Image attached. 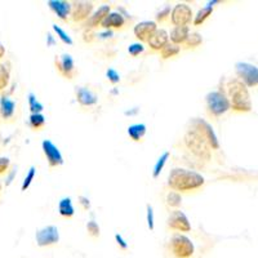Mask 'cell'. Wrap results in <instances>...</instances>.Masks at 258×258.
<instances>
[{"mask_svg":"<svg viewBox=\"0 0 258 258\" xmlns=\"http://www.w3.org/2000/svg\"><path fill=\"white\" fill-rule=\"evenodd\" d=\"M206 178L195 170L186 168H173L168 176V186L176 192H190L202 187Z\"/></svg>","mask_w":258,"mask_h":258,"instance_id":"6da1fadb","label":"cell"},{"mask_svg":"<svg viewBox=\"0 0 258 258\" xmlns=\"http://www.w3.org/2000/svg\"><path fill=\"white\" fill-rule=\"evenodd\" d=\"M227 98L230 101V109L235 112L252 111V100H250L249 89L238 79L232 78L227 82Z\"/></svg>","mask_w":258,"mask_h":258,"instance_id":"7a4b0ae2","label":"cell"},{"mask_svg":"<svg viewBox=\"0 0 258 258\" xmlns=\"http://www.w3.org/2000/svg\"><path fill=\"white\" fill-rule=\"evenodd\" d=\"M183 142H185L186 149L192 154L195 158H198L199 160L203 161H209L211 160V147L207 144V141L197 131H194L192 128H190L187 132L183 136Z\"/></svg>","mask_w":258,"mask_h":258,"instance_id":"3957f363","label":"cell"},{"mask_svg":"<svg viewBox=\"0 0 258 258\" xmlns=\"http://www.w3.org/2000/svg\"><path fill=\"white\" fill-rule=\"evenodd\" d=\"M206 105L209 115L220 117L230 110V101L222 91H212L206 96Z\"/></svg>","mask_w":258,"mask_h":258,"instance_id":"277c9868","label":"cell"},{"mask_svg":"<svg viewBox=\"0 0 258 258\" xmlns=\"http://www.w3.org/2000/svg\"><path fill=\"white\" fill-rule=\"evenodd\" d=\"M169 249L176 258H191L195 252V246L183 234H174L169 240Z\"/></svg>","mask_w":258,"mask_h":258,"instance_id":"5b68a950","label":"cell"},{"mask_svg":"<svg viewBox=\"0 0 258 258\" xmlns=\"http://www.w3.org/2000/svg\"><path fill=\"white\" fill-rule=\"evenodd\" d=\"M190 128H192L194 131H197V132L206 140L207 144L211 147V150L220 149V141H218L217 135L214 132L213 126H212L206 119L194 117L192 120L190 121Z\"/></svg>","mask_w":258,"mask_h":258,"instance_id":"8992f818","label":"cell"},{"mask_svg":"<svg viewBox=\"0 0 258 258\" xmlns=\"http://www.w3.org/2000/svg\"><path fill=\"white\" fill-rule=\"evenodd\" d=\"M235 71L238 79L245 85L246 88H252L258 85V68L248 62H236Z\"/></svg>","mask_w":258,"mask_h":258,"instance_id":"52a82bcc","label":"cell"},{"mask_svg":"<svg viewBox=\"0 0 258 258\" xmlns=\"http://www.w3.org/2000/svg\"><path fill=\"white\" fill-rule=\"evenodd\" d=\"M192 9L188 4L186 3H178L172 8L170 11V22L174 27H182L187 26L192 21Z\"/></svg>","mask_w":258,"mask_h":258,"instance_id":"ba28073f","label":"cell"},{"mask_svg":"<svg viewBox=\"0 0 258 258\" xmlns=\"http://www.w3.org/2000/svg\"><path fill=\"white\" fill-rule=\"evenodd\" d=\"M94 4L92 2H84V0H79V2H74L71 3V18L74 22H83L87 21L93 13Z\"/></svg>","mask_w":258,"mask_h":258,"instance_id":"9c48e42d","label":"cell"},{"mask_svg":"<svg viewBox=\"0 0 258 258\" xmlns=\"http://www.w3.org/2000/svg\"><path fill=\"white\" fill-rule=\"evenodd\" d=\"M167 225L170 230L179 232H188L191 231V223L188 221L187 216L182 211H173L169 214L167 220Z\"/></svg>","mask_w":258,"mask_h":258,"instance_id":"30bf717a","label":"cell"},{"mask_svg":"<svg viewBox=\"0 0 258 258\" xmlns=\"http://www.w3.org/2000/svg\"><path fill=\"white\" fill-rule=\"evenodd\" d=\"M36 244L39 246H49L59 241V232L56 226L49 225L39 230L35 235Z\"/></svg>","mask_w":258,"mask_h":258,"instance_id":"8fae6325","label":"cell"},{"mask_svg":"<svg viewBox=\"0 0 258 258\" xmlns=\"http://www.w3.org/2000/svg\"><path fill=\"white\" fill-rule=\"evenodd\" d=\"M41 149H43V153H44L50 168H56L63 164V156H62L61 151L50 140H44L41 142Z\"/></svg>","mask_w":258,"mask_h":258,"instance_id":"7c38bea8","label":"cell"},{"mask_svg":"<svg viewBox=\"0 0 258 258\" xmlns=\"http://www.w3.org/2000/svg\"><path fill=\"white\" fill-rule=\"evenodd\" d=\"M56 68L61 75L68 79H73L75 75V61L69 53H63L56 58Z\"/></svg>","mask_w":258,"mask_h":258,"instance_id":"4fadbf2b","label":"cell"},{"mask_svg":"<svg viewBox=\"0 0 258 258\" xmlns=\"http://www.w3.org/2000/svg\"><path fill=\"white\" fill-rule=\"evenodd\" d=\"M156 30H158V25H156L155 21H141L135 26L133 34L140 41H142V43L146 41L147 43V40L151 38V35Z\"/></svg>","mask_w":258,"mask_h":258,"instance_id":"5bb4252c","label":"cell"},{"mask_svg":"<svg viewBox=\"0 0 258 258\" xmlns=\"http://www.w3.org/2000/svg\"><path fill=\"white\" fill-rule=\"evenodd\" d=\"M168 43H169V34L164 29L156 30L153 35H151V38L147 40V44H149L150 49L156 50V52H160Z\"/></svg>","mask_w":258,"mask_h":258,"instance_id":"9a60e30c","label":"cell"},{"mask_svg":"<svg viewBox=\"0 0 258 258\" xmlns=\"http://www.w3.org/2000/svg\"><path fill=\"white\" fill-rule=\"evenodd\" d=\"M48 7L59 20L66 21L69 16L71 15V3L64 2V0H49L48 2Z\"/></svg>","mask_w":258,"mask_h":258,"instance_id":"2e32d148","label":"cell"},{"mask_svg":"<svg viewBox=\"0 0 258 258\" xmlns=\"http://www.w3.org/2000/svg\"><path fill=\"white\" fill-rule=\"evenodd\" d=\"M110 12H111V8H110V6H107V4H105V6H101L100 8L97 9L96 12L92 13L91 17L87 20V22H85V26H87V29L92 30V29H96V27L101 26L102 21L105 20L106 16L109 15Z\"/></svg>","mask_w":258,"mask_h":258,"instance_id":"e0dca14e","label":"cell"},{"mask_svg":"<svg viewBox=\"0 0 258 258\" xmlns=\"http://www.w3.org/2000/svg\"><path fill=\"white\" fill-rule=\"evenodd\" d=\"M75 94H77L78 102L82 106H85V107L94 106L98 102V97H97V94L93 93L91 89L85 88V87H77Z\"/></svg>","mask_w":258,"mask_h":258,"instance_id":"ac0fdd59","label":"cell"},{"mask_svg":"<svg viewBox=\"0 0 258 258\" xmlns=\"http://www.w3.org/2000/svg\"><path fill=\"white\" fill-rule=\"evenodd\" d=\"M126 20L119 11L115 12H110L109 15L106 16L105 20L102 21L101 26L105 30H111V29H121L125 25Z\"/></svg>","mask_w":258,"mask_h":258,"instance_id":"d6986e66","label":"cell"},{"mask_svg":"<svg viewBox=\"0 0 258 258\" xmlns=\"http://www.w3.org/2000/svg\"><path fill=\"white\" fill-rule=\"evenodd\" d=\"M15 111H16L15 101L7 96L2 97V98H0V115L3 116V119H6V120L12 119L13 115H15Z\"/></svg>","mask_w":258,"mask_h":258,"instance_id":"ffe728a7","label":"cell"},{"mask_svg":"<svg viewBox=\"0 0 258 258\" xmlns=\"http://www.w3.org/2000/svg\"><path fill=\"white\" fill-rule=\"evenodd\" d=\"M188 34H190V29L188 26H182V27H173L169 34V40L170 43H173L176 45L185 44V41L187 40Z\"/></svg>","mask_w":258,"mask_h":258,"instance_id":"44dd1931","label":"cell"},{"mask_svg":"<svg viewBox=\"0 0 258 258\" xmlns=\"http://www.w3.org/2000/svg\"><path fill=\"white\" fill-rule=\"evenodd\" d=\"M146 132H147V126L146 124L144 123L132 124V125H129L128 129H126V133H128L129 138L135 142L141 141L142 138L145 137V135H146Z\"/></svg>","mask_w":258,"mask_h":258,"instance_id":"7402d4cb","label":"cell"},{"mask_svg":"<svg viewBox=\"0 0 258 258\" xmlns=\"http://www.w3.org/2000/svg\"><path fill=\"white\" fill-rule=\"evenodd\" d=\"M58 213L64 218H71L75 214V208L70 198H63L58 203Z\"/></svg>","mask_w":258,"mask_h":258,"instance_id":"603a6c76","label":"cell"},{"mask_svg":"<svg viewBox=\"0 0 258 258\" xmlns=\"http://www.w3.org/2000/svg\"><path fill=\"white\" fill-rule=\"evenodd\" d=\"M212 13H213V7L209 6V4H207L206 7H203L199 12L197 13V16L194 17L192 20L194 26H200V25L204 24V22L211 17Z\"/></svg>","mask_w":258,"mask_h":258,"instance_id":"cb8c5ba5","label":"cell"},{"mask_svg":"<svg viewBox=\"0 0 258 258\" xmlns=\"http://www.w3.org/2000/svg\"><path fill=\"white\" fill-rule=\"evenodd\" d=\"M179 52H181V47L169 41V43L160 50V57L163 59H169L172 58V57H176Z\"/></svg>","mask_w":258,"mask_h":258,"instance_id":"d4e9b609","label":"cell"},{"mask_svg":"<svg viewBox=\"0 0 258 258\" xmlns=\"http://www.w3.org/2000/svg\"><path fill=\"white\" fill-rule=\"evenodd\" d=\"M169 151H164V153L161 154L160 158L158 159V161L155 163V165H154V170H153V177L154 178H158L159 176H160V173L163 172V169H164L165 164H167L168 159H169Z\"/></svg>","mask_w":258,"mask_h":258,"instance_id":"484cf974","label":"cell"},{"mask_svg":"<svg viewBox=\"0 0 258 258\" xmlns=\"http://www.w3.org/2000/svg\"><path fill=\"white\" fill-rule=\"evenodd\" d=\"M27 98H29V107L31 110V114H41L43 110H44V106H43L41 102H39L35 94L30 92Z\"/></svg>","mask_w":258,"mask_h":258,"instance_id":"4316f807","label":"cell"},{"mask_svg":"<svg viewBox=\"0 0 258 258\" xmlns=\"http://www.w3.org/2000/svg\"><path fill=\"white\" fill-rule=\"evenodd\" d=\"M11 80V71L7 64L0 63V92L6 89Z\"/></svg>","mask_w":258,"mask_h":258,"instance_id":"83f0119b","label":"cell"},{"mask_svg":"<svg viewBox=\"0 0 258 258\" xmlns=\"http://www.w3.org/2000/svg\"><path fill=\"white\" fill-rule=\"evenodd\" d=\"M167 204L170 208H178L182 204V197L179 192H176V191H169L167 194Z\"/></svg>","mask_w":258,"mask_h":258,"instance_id":"f1b7e54d","label":"cell"},{"mask_svg":"<svg viewBox=\"0 0 258 258\" xmlns=\"http://www.w3.org/2000/svg\"><path fill=\"white\" fill-rule=\"evenodd\" d=\"M52 29H53V31L56 32V35L58 36L59 40H61L62 43H64V44H68V45L74 44V40L71 39V36L69 35L68 32L64 31L61 26H58V25L54 24V25H52Z\"/></svg>","mask_w":258,"mask_h":258,"instance_id":"f546056e","label":"cell"},{"mask_svg":"<svg viewBox=\"0 0 258 258\" xmlns=\"http://www.w3.org/2000/svg\"><path fill=\"white\" fill-rule=\"evenodd\" d=\"M203 43V36L199 32H190L188 34L187 40L185 41V47L186 48H197L199 45H202Z\"/></svg>","mask_w":258,"mask_h":258,"instance_id":"4dcf8cb0","label":"cell"},{"mask_svg":"<svg viewBox=\"0 0 258 258\" xmlns=\"http://www.w3.org/2000/svg\"><path fill=\"white\" fill-rule=\"evenodd\" d=\"M30 126L34 129H40L45 125V116L43 114H31L29 119Z\"/></svg>","mask_w":258,"mask_h":258,"instance_id":"1f68e13d","label":"cell"},{"mask_svg":"<svg viewBox=\"0 0 258 258\" xmlns=\"http://www.w3.org/2000/svg\"><path fill=\"white\" fill-rule=\"evenodd\" d=\"M35 174H36V168L35 167H30L29 172H27V174H26V177H25L24 182H22L21 190L26 191L27 188L30 187V185H31L32 181H34V178H35Z\"/></svg>","mask_w":258,"mask_h":258,"instance_id":"d6a6232c","label":"cell"},{"mask_svg":"<svg viewBox=\"0 0 258 258\" xmlns=\"http://www.w3.org/2000/svg\"><path fill=\"white\" fill-rule=\"evenodd\" d=\"M145 52V47L142 43H133V44H131L128 47V53L131 54L132 57H137L140 56V54H142V53Z\"/></svg>","mask_w":258,"mask_h":258,"instance_id":"836d02e7","label":"cell"},{"mask_svg":"<svg viewBox=\"0 0 258 258\" xmlns=\"http://www.w3.org/2000/svg\"><path fill=\"white\" fill-rule=\"evenodd\" d=\"M87 231H88V234L91 235V236H93V238H98V236H100L101 229L96 221H89V222L87 223Z\"/></svg>","mask_w":258,"mask_h":258,"instance_id":"e575fe53","label":"cell"},{"mask_svg":"<svg viewBox=\"0 0 258 258\" xmlns=\"http://www.w3.org/2000/svg\"><path fill=\"white\" fill-rule=\"evenodd\" d=\"M146 218H147V226H149V229L151 231H154L155 229V216H154V209L153 207L147 204L146 206Z\"/></svg>","mask_w":258,"mask_h":258,"instance_id":"d590c367","label":"cell"},{"mask_svg":"<svg viewBox=\"0 0 258 258\" xmlns=\"http://www.w3.org/2000/svg\"><path fill=\"white\" fill-rule=\"evenodd\" d=\"M106 77H107L109 82L112 83V84H117V83L120 82V74L112 68L107 69V71H106Z\"/></svg>","mask_w":258,"mask_h":258,"instance_id":"8d00e7d4","label":"cell"},{"mask_svg":"<svg viewBox=\"0 0 258 258\" xmlns=\"http://www.w3.org/2000/svg\"><path fill=\"white\" fill-rule=\"evenodd\" d=\"M170 11H172V9H170L169 6L163 7V9H160V12H158V15H156V21H158V22H164V21L170 16Z\"/></svg>","mask_w":258,"mask_h":258,"instance_id":"74e56055","label":"cell"},{"mask_svg":"<svg viewBox=\"0 0 258 258\" xmlns=\"http://www.w3.org/2000/svg\"><path fill=\"white\" fill-rule=\"evenodd\" d=\"M9 165H11V160L6 156L3 158H0V174H3L6 170H8Z\"/></svg>","mask_w":258,"mask_h":258,"instance_id":"f35d334b","label":"cell"},{"mask_svg":"<svg viewBox=\"0 0 258 258\" xmlns=\"http://www.w3.org/2000/svg\"><path fill=\"white\" fill-rule=\"evenodd\" d=\"M115 240H116L117 245L120 246L121 249H126V248H128V244H126V241L124 240L121 235H119V234L115 235Z\"/></svg>","mask_w":258,"mask_h":258,"instance_id":"ab89813d","label":"cell"},{"mask_svg":"<svg viewBox=\"0 0 258 258\" xmlns=\"http://www.w3.org/2000/svg\"><path fill=\"white\" fill-rule=\"evenodd\" d=\"M79 200L80 204H82L84 209H88L89 207H91V202H89V199L87 197H79Z\"/></svg>","mask_w":258,"mask_h":258,"instance_id":"60d3db41","label":"cell"},{"mask_svg":"<svg viewBox=\"0 0 258 258\" xmlns=\"http://www.w3.org/2000/svg\"><path fill=\"white\" fill-rule=\"evenodd\" d=\"M98 38L100 39H107V38H111L112 36V31L111 30H105V31L103 32H100V34H98Z\"/></svg>","mask_w":258,"mask_h":258,"instance_id":"b9f144b4","label":"cell"},{"mask_svg":"<svg viewBox=\"0 0 258 258\" xmlns=\"http://www.w3.org/2000/svg\"><path fill=\"white\" fill-rule=\"evenodd\" d=\"M16 173H17V169H16V168H15V169H13L12 172H11V174H9V176H8V179H7V186L12 183V179H13V177L16 176Z\"/></svg>","mask_w":258,"mask_h":258,"instance_id":"7bdbcfd3","label":"cell"},{"mask_svg":"<svg viewBox=\"0 0 258 258\" xmlns=\"http://www.w3.org/2000/svg\"><path fill=\"white\" fill-rule=\"evenodd\" d=\"M53 44H54V39H53V36L50 35V34H48L47 35V47H52Z\"/></svg>","mask_w":258,"mask_h":258,"instance_id":"ee69618b","label":"cell"},{"mask_svg":"<svg viewBox=\"0 0 258 258\" xmlns=\"http://www.w3.org/2000/svg\"><path fill=\"white\" fill-rule=\"evenodd\" d=\"M6 56V47H4V44L0 41V59L3 58V57Z\"/></svg>","mask_w":258,"mask_h":258,"instance_id":"f6af8a7d","label":"cell"},{"mask_svg":"<svg viewBox=\"0 0 258 258\" xmlns=\"http://www.w3.org/2000/svg\"><path fill=\"white\" fill-rule=\"evenodd\" d=\"M0 190H2V183H0Z\"/></svg>","mask_w":258,"mask_h":258,"instance_id":"bcb514c9","label":"cell"}]
</instances>
